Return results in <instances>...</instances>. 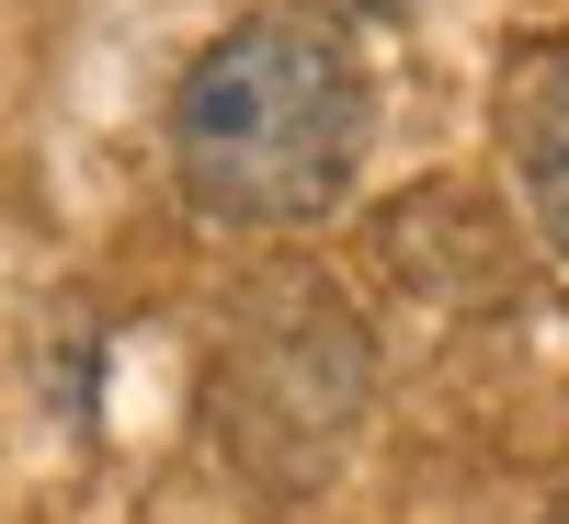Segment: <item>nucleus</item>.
<instances>
[{"label": "nucleus", "mask_w": 569, "mask_h": 524, "mask_svg": "<svg viewBox=\"0 0 569 524\" xmlns=\"http://www.w3.org/2000/svg\"><path fill=\"white\" fill-rule=\"evenodd\" d=\"M365 160V69L319 12H240L171 80V182L217 228H308Z\"/></svg>", "instance_id": "f257e3e1"}, {"label": "nucleus", "mask_w": 569, "mask_h": 524, "mask_svg": "<svg viewBox=\"0 0 569 524\" xmlns=\"http://www.w3.org/2000/svg\"><path fill=\"white\" fill-rule=\"evenodd\" d=\"M342 354H365V343H353V319L330 297H284V319L240 330L217 411H228V456H240L251 479H273V434H308V467H330V445L353 434L365 388H308V365H342Z\"/></svg>", "instance_id": "f03ea898"}, {"label": "nucleus", "mask_w": 569, "mask_h": 524, "mask_svg": "<svg viewBox=\"0 0 569 524\" xmlns=\"http://www.w3.org/2000/svg\"><path fill=\"white\" fill-rule=\"evenodd\" d=\"M512 171H525V206L547 228V251L569 263V46L525 69L512 91Z\"/></svg>", "instance_id": "7ed1b4c3"}]
</instances>
